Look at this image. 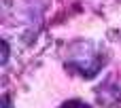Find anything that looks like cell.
<instances>
[{"mask_svg":"<svg viewBox=\"0 0 121 108\" xmlns=\"http://www.w3.org/2000/svg\"><path fill=\"white\" fill-rule=\"evenodd\" d=\"M60 108H91V106L85 104V102H81V100H68V102H64Z\"/></svg>","mask_w":121,"mask_h":108,"instance_id":"6da1fadb","label":"cell"},{"mask_svg":"<svg viewBox=\"0 0 121 108\" xmlns=\"http://www.w3.org/2000/svg\"><path fill=\"white\" fill-rule=\"evenodd\" d=\"M9 51H11V49H9V42H6V40H2V59H0V64H2V66L9 62Z\"/></svg>","mask_w":121,"mask_h":108,"instance_id":"7a4b0ae2","label":"cell"},{"mask_svg":"<svg viewBox=\"0 0 121 108\" xmlns=\"http://www.w3.org/2000/svg\"><path fill=\"white\" fill-rule=\"evenodd\" d=\"M0 108H11V98H9V96H2V102H0Z\"/></svg>","mask_w":121,"mask_h":108,"instance_id":"3957f363","label":"cell"}]
</instances>
